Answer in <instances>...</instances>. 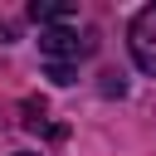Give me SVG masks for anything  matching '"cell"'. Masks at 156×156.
<instances>
[{
  "instance_id": "obj_1",
  "label": "cell",
  "mask_w": 156,
  "mask_h": 156,
  "mask_svg": "<svg viewBox=\"0 0 156 156\" xmlns=\"http://www.w3.org/2000/svg\"><path fill=\"white\" fill-rule=\"evenodd\" d=\"M98 49V34H73V29H63V24H54V29H44L39 34V54L49 58V63H78L83 54H93Z\"/></svg>"
},
{
  "instance_id": "obj_2",
  "label": "cell",
  "mask_w": 156,
  "mask_h": 156,
  "mask_svg": "<svg viewBox=\"0 0 156 156\" xmlns=\"http://www.w3.org/2000/svg\"><path fill=\"white\" fill-rule=\"evenodd\" d=\"M127 49H132V63L156 78V5L136 10V20L127 24Z\"/></svg>"
},
{
  "instance_id": "obj_3",
  "label": "cell",
  "mask_w": 156,
  "mask_h": 156,
  "mask_svg": "<svg viewBox=\"0 0 156 156\" xmlns=\"http://www.w3.org/2000/svg\"><path fill=\"white\" fill-rule=\"evenodd\" d=\"M73 15H78L73 0H34L29 5V20H39V24H58V20H73Z\"/></svg>"
},
{
  "instance_id": "obj_4",
  "label": "cell",
  "mask_w": 156,
  "mask_h": 156,
  "mask_svg": "<svg viewBox=\"0 0 156 156\" xmlns=\"http://www.w3.org/2000/svg\"><path fill=\"white\" fill-rule=\"evenodd\" d=\"M24 127H29V132L44 127V98H29V102H24Z\"/></svg>"
},
{
  "instance_id": "obj_5",
  "label": "cell",
  "mask_w": 156,
  "mask_h": 156,
  "mask_svg": "<svg viewBox=\"0 0 156 156\" xmlns=\"http://www.w3.org/2000/svg\"><path fill=\"white\" fill-rule=\"evenodd\" d=\"M49 78H54L58 88H68V83H78V68H73V63H49Z\"/></svg>"
},
{
  "instance_id": "obj_6",
  "label": "cell",
  "mask_w": 156,
  "mask_h": 156,
  "mask_svg": "<svg viewBox=\"0 0 156 156\" xmlns=\"http://www.w3.org/2000/svg\"><path fill=\"white\" fill-rule=\"evenodd\" d=\"M102 93H107V98H122V93H127L122 73H102Z\"/></svg>"
},
{
  "instance_id": "obj_7",
  "label": "cell",
  "mask_w": 156,
  "mask_h": 156,
  "mask_svg": "<svg viewBox=\"0 0 156 156\" xmlns=\"http://www.w3.org/2000/svg\"><path fill=\"white\" fill-rule=\"evenodd\" d=\"M5 39H10V29H5V24H0V44H5Z\"/></svg>"
},
{
  "instance_id": "obj_8",
  "label": "cell",
  "mask_w": 156,
  "mask_h": 156,
  "mask_svg": "<svg viewBox=\"0 0 156 156\" xmlns=\"http://www.w3.org/2000/svg\"><path fill=\"white\" fill-rule=\"evenodd\" d=\"M15 156H29V151H15Z\"/></svg>"
}]
</instances>
